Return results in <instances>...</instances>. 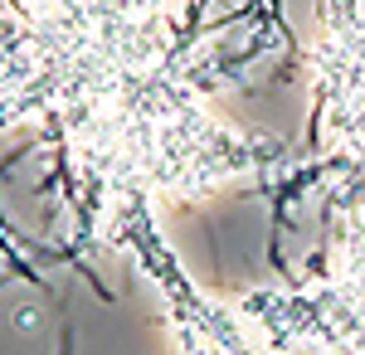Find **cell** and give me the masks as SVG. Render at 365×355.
Returning <instances> with one entry per match:
<instances>
[{"label": "cell", "instance_id": "obj_1", "mask_svg": "<svg viewBox=\"0 0 365 355\" xmlns=\"http://www.w3.org/2000/svg\"><path fill=\"white\" fill-rule=\"evenodd\" d=\"M0 122H34L93 239L141 248L151 210L258 175L273 151L215 108L205 0H5Z\"/></svg>", "mask_w": 365, "mask_h": 355}, {"label": "cell", "instance_id": "obj_2", "mask_svg": "<svg viewBox=\"0 0 365 355\" xmlns=\"http://www.w3.org/2000/svg\"><path fill=\"white\" fill-rule=\"evenodd\" d=\"M312 132L327 161V239L297 282L225 302H175L185 355H365V0H322Z\"/></svg>", "mask_w": 365, "mask_h": 355}]
</instances>
